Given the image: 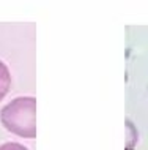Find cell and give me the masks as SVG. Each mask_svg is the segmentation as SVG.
<instances>
[{"label": "cell", "instance_id": "cell-1", "mask_svg": "<svg viewBox=\"0 0 148 150\" xmlns=\"http://www.w3.org/2000/svg\"><path fill=\"white\" fill-rule=\"evenodd\" d=\"M0 123L8 133L18 137L35 139L38 133L36 98L25 95L11 100L0 111Z\"/></svg>", "mask_w": 148, "mask_h": 150}, {"label": "cell", "instance_id": "cell-2", "mask_svg": "<svg viewBox=\"0 0 148 150\" xmlns=\"http://www.w3.org/2000/svg\"><path fill=\"white\" fill-rule=\"evenodd\" d=\"M11 88V71L8 68V65L0 60V101L8 95Z\"/></svg>", "mask_w": 148, "mask_h": 150}, {"label": "cell", "instance_id": "cell-3", "mask_svg": "<svg viewBox=\"0 0 148 150\" xmlns=\"http://www.w3.org/2000/svg\"><path fill=\"white\" fill-rule=\"evenodd\" d=\"M126 129H128V149H131V147H134V145L137 144L139 133H137V129H135V127L133 125V122H131L129 119L126 120Z\"/></svg>", "mask_w": 148, "mask_h": 150}, {"label": "cell", "instance_id": "cell-4", "mask_svg": "<svg viewBox=\"0 0 148 150\" xmlns=\"http://www.w3.org/2000/svg\"><path fill=\"white\" fill-rule=\"evenodd\" d=\"M0 150H29L21 142H5L0 145Z\"/></svg>", "mask_w": 148, "mask_h": 150}]
</instances>
